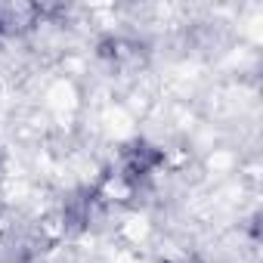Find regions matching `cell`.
Returning a JSON list of instances; mask_svg holds the SVG:
<instances>
[{
  "instance_id": "obj_1",
  "label": "cell",
  "mask_w": 263,
  "mask_h": 263,
  "mask_svg": "<svg viewBox=\"0 0 263 263\" xmlns=\"http://www.w3.org/2000/svg\"><path fill=\"white\" fill-rule=\"evenodd\" d=\"M161 164H164V152H161V149H155V146H149V143H130V146L121 149L111 177H115V183H121L124 189L134 192V189L146 186L149 177H152Z\"/></svg>"
},
{
  "instance_id": "obj_2",
  "label": "cell",
  "mask_w": 263,
  "mask_h": 263,
  "mask_svg": "<svg viewBox=\"0 0 263 263\" xmlns=\"http://www.w3.org/2000/svg\"><path fill=\"white\" fill-rule=\"evenodd\" d=\"M44 19V10L37 4H0V34L16 37L31 31Z\"/></svg>"
},
{
  "instance_id": "obj_3",
  "label": "cell",
  "mask_w": 263,
  "mask_h": 263,
  "mask_svg": "<svg viewBox=\"0 0 263 263\" xmlns=\"http://www.w3.org/2000/svg\"><path fill=\"white\" fill-rule=\"evenodd\" d=\"M44 245H47L44 235L28 232V229H19V232H13L10 238L0 241V251L7 254V263H28L31 257H37V254L44 251Z\"/></svg>"
},
{
  "instance_id": "obj_4",
  "label": "cell",
  "mask_w": 263,
  "mask_h": 263,
  "mask_svg": "<svg viewBox=\"0 0 263 263\" xmlns=\"http://www.w3.org/2000/svg\"><path fill=\"white\" fill-rule=\"evenodd\" d=\"M177 263H195V260H177Z\"/></svg>"
}]
</instances>
